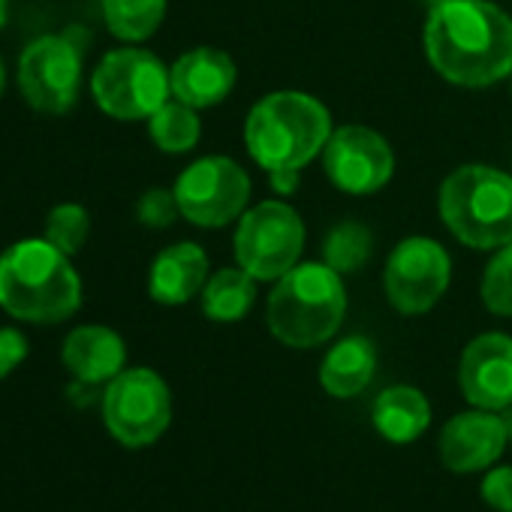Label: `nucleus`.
<instances>
[{"label": "nucleus", "mask_w": 512, "mask_h": 512, "mask_svg": "<svg viewBox=\"0 0 512 512\" xmlns=\"http://www.w3.org/2000/svg\"><path fill=\"white\" fill-rule=\"evenodd\" d=\"M428 64L458 88L512 76V19L491 0H440L425 22Z\"/></svg>", "instance_id": "obj_1"}, {"label": "nucleus", "mask_w": 512, "mask_h": 512, "mask_svg": "<svg viewBox=\"0 0 512 512\" xmlns=\"http://www.w3.org/2000/svg\"><path fill=\"white\" fill-rule=\"evenodd\" d=\"M0 308L19 323L55 326L82 308L73 256L49 238H19L0 253Z\"/></svg>", "instance_id": "obj_2"}, {"label": "nucleus", "mask_w": 512, "mask_h": 512, "mask_svg": "<svg viewBox=\"0 0 512 512\" xmlns=\"http://www.w3.org/2000/svg\"><path fill=\"white\" fill-rule=\"evenodd\" d=\"M329 109L302 91H275L247 115L244 145L266 172L305 169L332 136Z\"/></svg>", "instance_id": "obj_3"}, {"label": "nucleus", "mask_w": 512, "mask_h": 512, "mask_svg": "<svg viewBox=\"0 0 512 512\" xmlns=\"http://www.w3.org/2000/svg\"><path fill=\"white\" fill-rule=\"evenodd\" d=\"M347 290L335 269L326 263H299L275 281L269 296V332L296 350L326 344L344 323Z\"/></svg>", "instance_id": "obj_4"}, {"label": "nucleus", "mask_w": 512, "mask_h": 512, "mask_svg": "<svg viewBox=\"0 0 512 512\" xmlns=\"http://www.w3.org/2000/svg\"><path fill=\"white\" fill-rule=\"evenodd\" d=\"M446 229L473 250H500L512 241V175L470 163L446 175L440 196Z\"/></svg>", "instance_id": "obj_5"}, {"label": "nucleus", "mask_w": 512, "mask_h": 512, "mask_svg": "<svg viewBox=\"0 0 512 512\" xmlns=\"http://www.w3.org/2000/svg\"><path fill=\"white\" fill-rule=\"evenodd\" d=\"M85 31L67 28L64 34H43L19 55V94L40 115H67L82 94L85 82Z\"/></svg>", "instance_id": "obj_6"}, {"label": "nucleus", "mask_w": 512, "mask_h": 512, "mask_svg": "<svg viewBox=\"0 0 512 512\" xmlns=\"http://www.w3.org/2000/svg\"><path fill=\"white\" fill-rule=\"evenodd\" d=\"M91 97L115 121H148L172 97L169 67L139 46L112 49L91 73Z\"/></svg>", "instance_id": "obj_7"}, {"label": "nucleus", "mask_w": 512, "mask_h": 512, "mask_svg": "<svg viewBox=\"0 0 512 512\" xmlns=\"http://www.w3.org/2000/svg\"><path fill=\"white\" fill-rule=\"evenodd\" d=\"M235 263L256 281H278L299 266L305 250V223L284 199L253 205L238 217Z\"/></svg>", "instance_id": "obj_8"}, {"label": "nucleus", "mask_w": 512, "mask_h": 512, "mask_svg": "<svg viewBox=\"0 0 512 512\" xmlns=\"http://www.w3.org/2000/svg\"><path fill=\"white\" fill-rule=\"evenodd\" d=\"M103 422L118 443L130 449L151 446L172 422V395L166 380L151 368H124L106 383Z\"/></svg>", "instance_id": "obj_9"}, {"label": "nucleus", "mask_w": 512, "mask_h": 512, "mask_svg": "<svg viewBox=\"0 0 512 512\" xmlns=\"http://www.w3.org/2000/svg\"><path fill=\"white\" fill-rule=\"evenodd\" d=\"M452 281V260L443 244L425 235H410L395 244L383 269V293L404 317L428 314Z\"/></svg>", "instance_id": "obj_10"}, {"label": "nucleus", "mask_w": 512, "mask_h": 512, "mask_svg": "<svg viewBox=\"0 0 512 512\" xmlns=\"http://www.w3.org/2000/svg\"><path fill=\"white\" fill-rule=\"evenodd\" d=\"M181 217L202 229H220L238 220L250 202V178L232 157H202L175 181Z\"/></svg>", "instance_id": "obj_11"}, {"label": "nucleus", "mask_w": 512, "mask_h": 512, "mask_svg": "<svg viewBox=\"0 0 512 512\" xmlns=\"http://www.w3.org/2000/svg\"><path fill=\"white\" fill-rule=\"evenodd\" d=\"M323 169L338 190L368 196L389 184L395 172V154L377 130L347 124L329 136L323 148Z\"/></svg>", "instance_id": "obj_12"}, {"label": "nucleus", "mask_w": 512, "mask_h": 512, "mask_svg": "<svg viewBox=\"0 0 512 512\" xmlns=\"http://www.w3.org/2000/svg\"><path fill=\"white\" fill-rule=\"evenodd\" d=\"M458 383L464 398L479 407L500 413L512 404V338L485 332L461 353Z\"/></svg>", "instance_id": "obj_13"}, {"label": "nucleus", "mask_w": 512, "mask_h": 512, "mask_svg": "<svg viewBox=\"0 0 512 512\" xmlns=\"http://www.w3.org/2000/svg\"><path fill=\"white\" fill-rule=\"evenodd\" d=\"M503 419L491 410H470L452 416L440 431V458L452 473H473L494 464L506 446Z\"/></svg>", "instance_id": "obj_14"}, {"label": "nucleus", "mask_w": 512, "mask_h": 512, "mask_svg": "<svg viewBox=\"0 0 512 512\" xmlns=\"http://www.w3.org/2000/svg\"><path fill=\"white\" fill-rule=\"evenodd\" d=\"M169 79H172L175 100H181L193 109H211L232 94L238 70L226 52L199 46V49L184 52L169 67Z\"/></svg>", "instance_id": "obj_15"}, {"label": "nucleus", "mask_w": 512, "mask_h": 512, "mask_svg": "<svg viewBox=\"0 0 512 512\" xmlns=\"http://www.w3.org/2000/svg\"><path fill=\"white\" fill-rule=\"evenodd\" d=\"M208 281V253L193 241H178L163 247L148 272V296L157 305L178 308L202 296Z\"/></svg>", "instance_id": "obj_16"}, {"label": "nucleus", "mask_w": 512, "mask_h": 512, "mask_svg": "<svg viewBox=\"0 0 512 512\" xmlns=\"http://www.w3.org/2000/svg\"><path fill=\"white\" fill-rule=\"evenodd\" d=\"M64 368L85 386H100L115 380L127 365V344L109 326H79L64 338L61 347Z\"/></svg>", "instance_id": "obj_17"}, {"label": "nucleus", "mask_w": 512, "mask_h": 512, "mask_svg": "<svg viewBox=\"0 0 512 512\" xmlns=\"http://www.w3.org/2000/svg\"><path fill=\"white\" fill-rule=\"evenodd\" d=\"M377 371V350L368 338H344L338 341L323 365H320V383L332 398H356Z\"/></svg>", "instance_id": "obj_18"}, {"label": "nucleus", "mask_w": 512, "mask_h": 512, "mask_svg": "<svg viewBox=\"0 0 512 512\" xmlns=\"http://www.w3.org/2000/svg\"><path fill=\"white\" fill-rule=\"evenodd\" d=\"M374 428L392 443H410L431 425V404L413 386H392L380 392L371 410Z\"/></svg>", "instance_id": "obj_19"}, {"label": "nucleus", "mask_w": 512, "mask_h": 512, "mask_svg": "<svg viewBox=\"0 0 512 512\" xmlns=\"http://www.w3.org/2000/svg\"><path fill=\"white\" fill-rule=\"evenodd\" d=\"M256 302V278L244 269H220L202 287V314L214 323H235L247 317Z\"/></svg>", "instance_id": "obj_20"}, {"label": "nucleus", "mask_w": 512, "mask_h": 512, "mask_svg": "<svg viewBox=\"0 0 512 512\" xmlns=\"http://www.w3.org/2000/svg\"><path fill=\"white\" fill-rule=\"evenodd\" d=\"M166 19V0H103V22L112 37L139 46L157 34Z\"/></svg>", "instance_id": "obj_21"}, {"label": "nucleus", "mask_w": 512, "mask_h": 512, "mask_svg": "<svg viewBox=\"0 0 512 512\" xmlns=\"http://www.w3.org/2000/svg\"><path fill=\"white\" fill-rule=\"evenodd\" d=\"M148 133L151 142L163 151V154H187L196 148L199 136H202V124H199V109L169 97L151 118H148Z\"/></svg>", "instance_id": "obj_22"}, {"label": "nucleus", "mask_w": 512, "mask_h": 512, "mask_svg": "<svg viewBox=\"0 0 512 512\" xmlns=\"http://www.w3.org/2000/svg\"><path fill=\"white\" fill-rule=\"evenodd\" d=\"M374 253V235L368 226L356 223V220H344L338 223L323 244V263L329 269H335L338 275H350L356 269H362Z\"/></svg>", "instance_id": "obj_23"}, {"label": "nucleus", "mask_w": 512, "mask_h": 512, "mask_svg": "<svg viewBox=\"0 0 512 512\" xmlns=\"http://www.w3.org/2000/svg\"><path fill=\"white\" fill-rule=\"evenodd\" d=\"M88 235H91V214H88L85 205H79V202H61V205H55L49 211L43 238H49L67 256H76L88 244Z\"/></svg>", "instance_id": "obj_24"}, {"label": "nucleus", "mask_w": 512, "mask_h": 512, "mask_svg": "<svg viewBox=\"0 0 512 512\" xmlns=\"http://www.w3.org/2000/svg\"><path fill=\"white\" fill-rule=\"evenodd\" d=\"M482 302L494 317H512V241L494 253L482 275Z\"/></svg>", "instance_id": "obj_25"}, {"label": "nucleus", "mask_w": 512, "mask_h": 512, "mask_svg": "<svg viewBox=\"0 0 512 512\" xmlns=\"http://www.w3.org/2000/svg\"><path fill=\"white\" fill-rule=\"evenodd\" d=\"M136 217L142 226L148 229H166L175 223V217H181V208H178V199H175V190H166V187H151L139 196L136 202Z\"/></svg>", "instance_id": "obj_26"}, {"label": "nucleus", "mask_w": 512, "mask_h": 512, "mask_svg": "<svg viewBox=\"0 0 512 512\" xmlns=\"http://www.w3.org/2000/svg\"><path fill=\"white\" fill-rule=\"evenodd\" d=\"M31 353L28 335L16 326H0V380H7Z\"/></svg>", "instance_id": "obj_27"}, {"label": "nucleus", "mask_w": 512, "mask_h": 512, "mask_svg": "<svg viewBox=\"0 0 512 512\" xmlns=\"http://www.w3.org/2000/svg\"><path fill=\"white\" fill-rule=\"evenodd\" d=\"M482 497L497 512H512V467H497L482 479Z\"/></svg>", "instance_id": "obj_28"}, {"label": "nucleus", "mask_w": 512, "mask_h": 512, "mask_svg": "<svg viewBox=\"0 0 512 512\" xmlns=\"http://www.w3.org/2000/svg\"><path fill=\"white\" fill-rule=\"evenodd\" d=\"M269 184L278 196H290L299 187V169H278L269 172Z\"/></svg>", "instance_id": "obj_29"}, {"label": "nucleus", "mask_w": 512, "mask_h": 512, "mask_svg": "<svg viewBox=\"0 0 512 512\" xmlns=\"http://www.w3.org/2000/svg\"><path fill=\"white\" fill-rule=\"evenodd\" d=\"M500 419H503V428H506V437L512 440V404L500 410Z\"/></svg>", "instance_id": "obj_30"}, {"label": "nucleus", "mask_w": 512, "mask_h": 512, "mask_svg": "<svg viewBox=\"0 0 512 512\" xmlns=\"http://www.w3.org/2000/svg\"><path fill=\"white\" fill-rule=\"evenodd\" d=\"M7 19H10V0H0V28L7 25Z\"/></svg>", "instance_id": "obj_31"}, {"label": "nucleus", "mask_w": 512, "mask_h": 512, "mask_svg": "<svg viewBox=\"0 0 512 512\" xmlns=\"http://www.w3.org/2000/svg\"><path fill=\"white\" fill-rule=\"evenodd\" d=\"M4 91H7V64L0 58V97H4Z\"/></svg>", "instance_id": "obj_32"}]
</instances>
